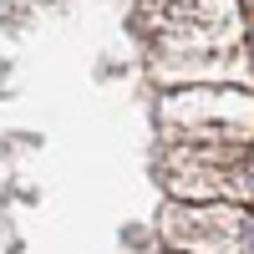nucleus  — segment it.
<instances>
[{
  "instance_id": "nucleus-1",
  "label": "nucleus",
  "mask_w": 254,
  "mask_h": 254,
  "mask_svg": "<svg viewBox=\"0 0 254 254\" xmlns=\"http://www.w3.org/2000/svg\"><path fill=\"white\" fill-rule=\"evenodd\" d=\"M249 249H254V219H249Z\"/></svg>"
}]
</instances>
